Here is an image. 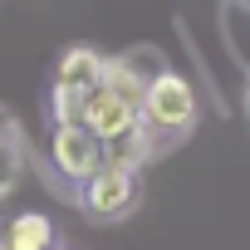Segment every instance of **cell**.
Here are the masks:
<instances>
[{
    "label": "cell",
    "mask_w": 250,
    "mask_h": 250,
    "mask_svg": "<svg viewBox=\"0 0 250 250\" xmlns=\"http://www.w3.org/2000/svg\"><path fill=\"white\" fill-rule=\"evenodd\" d=\"M15 177H20V138H15L10 123L0 118V196L15 187Z\"/></svg>",
    "instance_id": "obj_7"
},
{
    "label": "cell",
    "mask_w": 250,
    "mask_h": 250,
    "mask_svg": "<svg viewBox=\"0 0 250 250\" xmlns=\"http://www.w3.org/2000/svg\"><path fill=\"white\" fill-rule=\"evenodd\" d=\"M196 118V93L182 74H157L143 88V128L152 133H182Z\"/></svg>",
    "instance_id": "obj_1"
},
{
    "label": "cell",
    "mask_w": 250,
    "mask_h": 250,
    "mask_svg": "<svg viewBox=\"0 0 250 250\" xmlns=\"http://www.w3.org/2000/svg\"><path fill=\"white\" fill-rule=\"evenodd\" d=\"M0 250H54V221L40 211H25L5 226L0 235Z\"/></svg>",
    "instance_id": "obj_5"
},
{
    "label": "cell",
    "mask_w": 250,
    "mask_h": 250,
    "mask_svg": "<svg viewBox=\"0 0 250 250\" xmlns=\"http://www.w3.org/2000/svg\"><path fill=\"white\" fill-rule=\"evenodd\" d=\"M245 5H250V0H245Z\"/></svg>",
    "instance_id": "obj_9"
},
{
    "label": "cell",
    "mask_w": 250,
    "mask_h": 250,
    "mask_svg": "<svg viewBox=\"0 0 250 250\" xmlns=\"http://www.w3.org/2000/svg\"><path fill=\"white\" fill-rule=\"evenodd\" d=\"M54 167L69 182H88L103 167V138L88 128V123H59V133H54Z\"/></svg>",
    "instance_id": "obj_2"
},
{
    "label": "cell",
    "mask_w": 250,
    "mask_h": 250,
    "mask_svg": "<svg viewBox=\"0 0 250 250\" xmlns=\"http://www.w3.org/2000/svg\"><path fill=\"white\" fill-rule=\"evenodd\" d=\"M83 123H88V128H93L103 143H113V138H123V133L143 128V108H138L133 98H123L118 88L98 83V88H88V103H83Z\"/></svg>",
    "instance_id": "obj_3"
},
{
    "label": "cell",
    "mask_w": 250,
    "mask_h": 250,
    "mask_svg": "<svg viewBox=\"0 0 250 250\" xmlns=\"http://www.w3.org/2000/svg\"><path fill=\"white\" fill-rule=\"evenodd\" d=\"M54 250H69V245H54Z\"/></svg>",
    "instance_id": "obj_8"
},
{
    "label": "cell",
    "mask_w": 250,
    "mask_h": 250,
    "mask_svg": "<svg viewBox=\"0 0 250 250\" xmlns=\"http://www.w3.org/2000/svg\"><path fill=\"white\" fill-rule=\"evenodd\" d=\"M54 83H64V88H93V83H103V59L93 49H69L59 59Z\"/></svg>",
    "instance_id": "obj_6"
},
{
    "label": "cell",
    "mask_w": 250,
    "mask_h": 250,
    "mask_svg": "<svg viewBox=\"0 0 250 250\" xmlns=\"http://www.w3.org/2000/svg\"><path fill=\"white\" fill-rule=\"evenodd\" d=\"M138 201V177L133 167H118V162H103L88 182H83V206L93 216H123V211H133Z\"/></svg>",
    "instance_id": "obj_4"
}]
</instances>
